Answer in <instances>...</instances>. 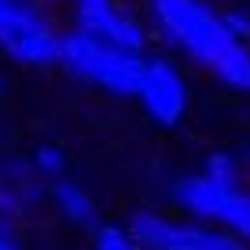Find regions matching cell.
<instances>
[{"label": "cell", "instance_id": "cell-1", "mask_svg": "<svg viewBox=\"0 0 250 250\" xmlns=\"http://www.w3.org/2000/svg\"><path fill=\"white\" fill-rule=\"evenodd\" d=\"M151 11L173 44L213 70L225 85L250 92V48L225 26V15H217L206 0H151Z\"/></svg>", "mask_w": 250, "mask_h": 250}, {"label": "cell", "instance_id": "cell-2", "mask_svg": "<svg viewBox=\"0 0 250 250\" xmlns=\"http://www.w3.org/2000/svg\"><path fill=\"white\" fill-rule=\"evenodd\" d=\"M59 62L66 66L70 74L92 81L100 88H110L118 96H136L140 92V81H144V59L140 52H122L114 44H103L96 41L92 33L85 30H74V33H62L59 41Z\"/></svg>", "mask_w": 250, "mask_h": 250}, {"label": "cell", "instance_id": "cell-3", "mask_svg": "<svg viewBox=\"0 0 250 250\" xmlns=\"http://www.w3.org/2000/svg\"><path fill=\"white\" fill-rule=\"evenodd\" d=\"M59 33L26 0H0V52L26 66L59 62Z\"/></svg>", "mask_w": 250, "mask_h": 250}, {"label": "cell", "instance_id": "cell-4", "mask_svg": "<svg viewBox=\"0 0 250 250\" xmlns=\"http://www.w3.org/2000/svg\"><path fill=\"white\" fill-rule=\"evenodd\" d=\"M177 203L188 213L228 225L235 235L250 239V191H243L239 184H217L206 173H195L177 184Z\"/></svg>", "mask_w": 250, "mask_h": 250}, {"label": "cell", "instance_id": "cell-5", "mask_svg": "<svg viewBox=\"0 0 250 250\" xmlns=\"http://www.w3.org/2000/svg\"><path fill=\"white\" fill-rule=\"evenodd\" d=\"M133 235L144 250H243V243L228 232L177 225V221L155 217V213H136Z\"/></svg>", "mask_w": 250, "mask_h": 250}, {"label": "cell", "instance_id": "cell-6", "mask_svg": "<svg viewBox=\"0 0 250 250\" xmlns=\"http://www.w3.org/2000/svg\"><path fill=\"white\" fill-rule=\"evenodd\" d=\"M140 103L147 107V114L158 125H177L184 118L188 107V88L180 81L177 66H169L166 59H147L144 66V81H140Z\"/></svg>", "mask_w": 250, "mask_h": 250}, {"label": "cell", "instance_id": "cell-7", "mask_svg": "<svg viewBox=\"0 0 250 250\" xmlns=\"http://www.w3.org/2000/svg\"><path fill=\"white\" fill-rule=\"evenodd\" d=\"M78 30L92 33L103 44H114L122 52H144V26L133 15H125L110 0L103 4H78Z\"/></svg>", "mask_w": 250, "mask_h": 250}, {"label": "cell", "instance_id": "cell-8", "mask_svg": "<svg viewBox=\"0 0 250 250\" xmlns=\"http://www.w3.org/2000/svg\"><path fill=\"white\" fill-rule=\"evenodd\" d=\"M55 206L62 210V217L74 221V225H92L96 221V203L81 184H70V180H62L55 184Z\"/></svg>", "mask_w": 250, "mask_h": 250}, {"label": "cell", "instance_id": "cell-9", "mask_svg": "<svg viewBox=\"0 0 250 250\" xmlns=\"http://www.w3.org/2000/svg\"><path fill=\"white\" fill-rule=\"evenodd\" d=\"M33 162H37V169H41V173H48V177H55V173H62V169H66V155H62L59 147H52V144L37 147Z\"/></svg>", "mask_w": 250, "mask_h": 250}, {"label": "cell", "instance_id": "cell-10", "mask_svg": "<svg viewBox=\"0 0 250 250\" xmlns=\"http://www.w3.org/2000/svg\"><path fill=\"white\" fill-rule=\"evenodd\" d=\"M206 177H213L217 180V184H239V180H235V166H232V158L228 155H213L210 162H206Z\"/></svg>", "mask_w": 250, "mask_h": 250}, {"label": "cell", "instance_id": "cell-11", "mask_svg": "<svg viewBox=\"0 0 250 250\" xmlns=\"http://www.w3.org/2000/svg\"><path fill=\"white\" fill-rule=\"evenodd\" d=\"M96 250H140V247L125 232H118V228H103V232L96 235Z\"/></svg>", "mask_w": 250, "mask_h": 250}, {"label": "cell", "instance_id": "cell-12", "mask_svg": "<svg viewBox=\"0 0 250 250\" xmlns=\"http://www.w3.org/2000/svg\"><path fill=\"white\" fill-rule=\"evenodd\" d=\"M225 26H228V30H232L239 41L250 37V19L243 15V11H228V15H225Z\"/></svg>", "mask_w": 250, "mask_h": 250}, {"label": "cell", "instance_id": "cell-13", "mask_svg": "<svg viewBox=\"0 0 250 250\" xmlns=\"http://www.w3.org/2000/svg\"><path fill=\"white\" fill-rule=\"evenodd\" d=\"M0 210H15V191L0 180Z\"/></svg>", "mask_w": 250, "mask_h": 250}, {"label": "cell", "instance_id": "cell-14", "mask_svg": "<svg viewBox=\"0 0 250 250\" xmlns=\"http://www.w3.org/2000/svg\"><path fill=\"white\" fill-rule=\"evenodd\" d=\"M0 250H19V243L11 239V235L4 232V228H0Z\"/></svg>", "mask_w": 250, "mask_h": 250}, {"label": "cell", "instance_id": "cell-15", "mask_svg": "<svg viewBox=\"0 0 250 250\" xmlns=\"http://www.w3.org/2000/svg\"><path fill=\"white\" fill-rule=\"evenodd\" d=\"M78 4H103V0H78Z\"/></svg>", "mask_w": 250, "mask_h": 250}]
</instances>
